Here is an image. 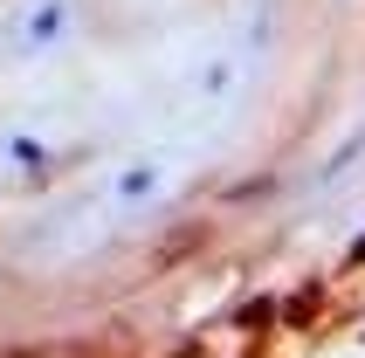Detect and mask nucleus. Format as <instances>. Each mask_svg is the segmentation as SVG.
<instances>
[{"label": "nucleus", "instance_id": "f257e3e1", "mask_svg": "<svg viewBox=\"0 0 365 358\" xmlns=\"http://www.w3.org/2000/svg\"><path fill=\"white\" fill-rule=\"evenodd\" d=\"M7 358H41V352H7Z\"/></svg>", "mask_w": 365, "mask_h": 358}]
</instances>
